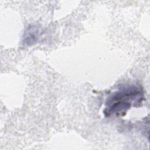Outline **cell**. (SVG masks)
Wrapping results in <instances>:
<instances>
[{"label": "cell", "mask_w": 150, "mask_h": 150, "mask_svg": "<svg viewBox=\"0 0 150 150\" xmlns=\"http://www.w3.org/2000/svg\"><path fill=\"white\" fill-rule=\"evenodd\" d=\"M144 94L142 88L137 86L123 87L110 95L105 101L104 113L106 117L124 116L132 105L142 103Z\"/></svg>", "instance_id": "6da1fadb"}, {"label": "cell", "mask_w": 150, "mask_h": 150, "mask_svg": "<svg viewBox=\"0 0 150 150\" xmlns=\"http://www.w3.org/2000/svg\"><path fill=\"white\" fill-rule=\"evenodd\" d=\"M40 33V28L37 25H30L28 26L23 35L22 43L24 45L29 46L38 40Z\"/></svg>", "instance_id": "7a4b0ae2"}]
</instances>
